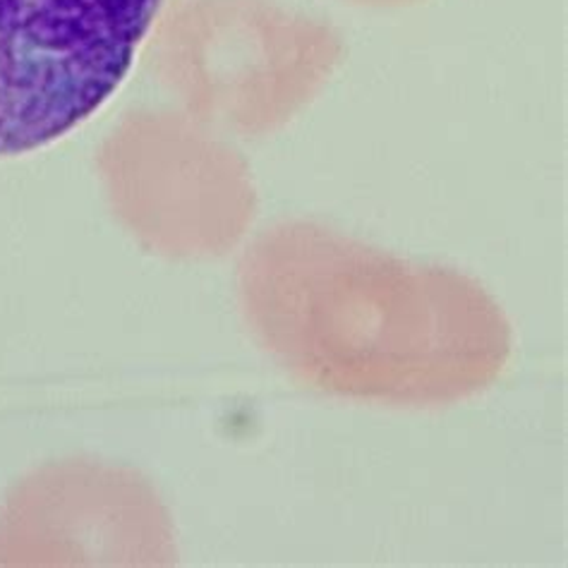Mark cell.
I'll use <instances>...</instances> for the list:
<instances>
[{
	"instance_id": "obj_1",
	"label": "cell",
	"mask_w": 568,
	"mask_h": 568,
	"mask_svg": "<svg viewBox=\"0 0 568 568\" xmlns=\"http://www.w3.org/2000/svg\"><path fill=\"white\" fill-rule=\"evenodd\" d=\"M286 361L317 388L388 400L456 398L495 379L508 332L456 274L408 266L307 226Z\"/></svg>"
},
{
	"instance_id": "obj_2",
	"label": "cell",
	"mask_w": 568,
	"mask_h": 568,
	"mask_svg": "<svg viewBox=\"0 0 568 568\" xmlns=\"http://www.w3.org/2000/svg\"><path fill=\"white\" fill-rule=\"evenodd\" d=\"M163 0H0V156L89 121L128 78Z\"/></svg>"
}]
</instances>
